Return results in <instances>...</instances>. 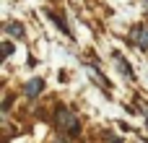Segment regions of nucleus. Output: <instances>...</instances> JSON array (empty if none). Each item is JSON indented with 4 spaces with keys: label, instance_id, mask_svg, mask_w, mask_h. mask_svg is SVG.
Segmentation results:
<instances>
[{
    "label": "nucleus",
    "instance_id": "423d86ee",
    "mask_svg": "<svg viewBox=\"0 0 148 143\" xmlns=\"http://www.w3.org/2000/svg\"><path fill=\"white\" fill-rule=\"evenodd\" d=\"M3 52H5V55H10V52H13V44H10V42H5V44H3Z\"/></svg>",
    "mask_w": 148,
    "mask_h": 143
},
{
    "label": "nucleus",
    "instance_id": "7ed1b4c3",
    "mask_svg": "<svg viewBox=\"0 0 148 143\" xmlns=\"http://www.w3.org/2000/svg\"><path fill=\"white\" fill-rule=\"evenodd\" d=\"M133 39H135L143 50H148V29L146 26H135V29H133Z\"/></svg>",
    "mask_w": 148,
    "mask_h": 143
},
{
    "label": "nucleus",
    "instance_id": "20e7f679",
    "mask_svg": "<svg viewBox=\"0 0 148 143\" xmlns=\"http://www.w3.org/2000/svg\"><path fill=\"white\" fill-rule=\"evenodd\" d=\"M5 34H10V36L21 39V36H23V29H21L18 23H5Z\"/></svg>",
    "mask_w": 148,
    "mask_h": 143
},
{
    "label": "nucleus",
    "instance_id": "0eeeda50",
    "mask_svg": "<svg viewBox=\"0 0 148 143\" xmlns=\"http://www.w3.org/2000/svg\"><path fill=\"white\" fill-rule=\"evenodd\" d=\"M146 128H148V120H146Z\"/></svg>",
    "mask_w": 148,
    "mask_h": 143
},
{
    "label": "nucleus",
    "instance_id": "39448f33",
    "mask_svg": "<svg viewBox=\"0 0 148 143\" xmlns=\"http://www.w3.org/2000/svg\"><path fill=\"white\" fill-rule=\"evenodd\" d=\"M117 65H120V70H122V73H127V78H135V73L130 70V65H127V63H122V57H120V55H117Z\"/></svg>",
    "mask_w": 148,
    "mask_h": 143
},
{
    "label": "nucleus",
    "instance_id": "f03ea898",
    "mask_svg": "<svg viewBox=\"0 0 148 143\" xmlns=\"http://www.w3.org/2000/svg\"><path fill=\"white\" fill-rule=\"evenodd\" d=\"M42 89H44V81H42V78H34V81H29V83L23 86V94H26L29 99H34Z\"/></svg>",
    "mask_w": 148,
    "mask_h": 143
},
{
    "label": "nucleus",
    "instance_id": "f257e3e1",
    "mask_svg": "<svg viewBox=\"0 0 148 143\" xmlns=\"http://www.w3.org/2000/svg\"><path fill=\"white\" fill-rule=\"evenodd\" d=\"M60 125H62L68 133H78V130H81V125H78V117H73V115H70V112H65V109L60 112Z\"/></svg>",
    "mask_w": 148,
    "mask_h": 143
}]
</instances>
